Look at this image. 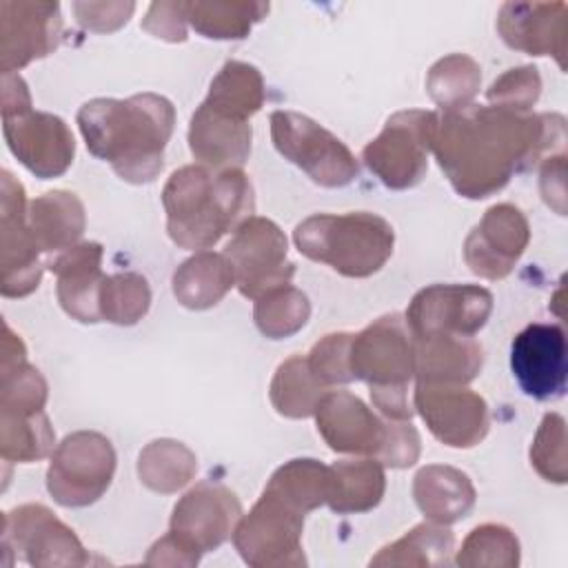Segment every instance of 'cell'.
Here are the masks:
<instances>
[{
    "label": "cell",
    "instance_id": "cell-13",
    "mask_svg": "<svg viewBox=\"0 0 568 568\" xmlns=\"http://www.w3.org/2000/svg\"><path fill=\"white\" fill-rule=\"evenodd\" d=\"M2 546L31 566L89 564V555L73 530L40 504H24L4 515Z\"/></svg>",
    "mask_w": 568,
    "mask_h": 568
},
{
    "label": "cell",
    "instance_id": "cell-34",
    "mask_svg": "<svg viewBox=\"0 0 568 568\" xmlns=\"http://www.w3.org/2000/svg\"><path fill=\"white\" fill-rule=\"evenodd\" d=\"M479 71L481 69L473 58L464 53H453L433 64L426 78V89L444 111H455L468 106L475 98L481 82Z\"/></svg>",
    "mask_w": 568,
    "mask_h": 568
},
{
    "label": "cell",
    "instance_id": "cell-38",
    "mask_svg": "<svg viewBox=\"0 0 568 568\" xmlns=\"http://www.w3.org/2000/svg\"><path fill=\"white\" fill-rule=\"evenodd\" d=\"M459 566H517L519 541L506 528L497 524L477 526L457 555Z\"/></svg>",
    "mask_w": 568,
    "mask_h": 568
},
{
    "label": "cell",
    "instance_id": "cell-43",
    "mask_svg": "<svg viewBox=\"0 0 568 568\" xmlns=\"http://www.w3.org/2000/svg\"><path fill=\"white\" fill-rule=\"evenodd\" d=\"M142 24L155 38H162V40H169V42L186 40V20H184V11H182V2H155V4H151Z\"/></svg>",
    "mask_w": 568,
    "mask_h": 568
},
{
    "label": "cell",
    "instance_id": "cell-36",
    "mask_svg": "<svg viewBox=\"0 0 568 568\" xmlns=\"http://www.w3.org/2000/svg\"><path fill=\"white\" fill-rule=\"evenodd\" d=\"M151 304V288L138 273L104 275L100 284V315L113 324H135L142 320Z\"/></svg>",
    "mask_w": 568,
    "mask_h": 568
},
{
    "label": "cell",
    "instance_id": "cell-31",
    "mask_svg": "<svg viewBox=\"0 0 568 568\" xmlns=\"http://www.w3.org/2000/svg\"><path fill=\"white\" fill-rule=\"evenodd\" d=\"M184 20L204 38H244L268 13L264 2H182Z\"/></svg>",
    "mask_w": 568,
    "mask_h": 568
},
{
    "label": "cell",
    "instance_id": "cell-9",
    "mask_svg": "<svg viewBox=\"0 0 568 568\" xmlns=\"http://www.w3.org/2000/svg\"><path fill=\"white\" fill-rule=\"evenodd\" d=\"M437 129L433 111H399L388 118L382 133L364 146L366 166L388 189L415 186L428 169V151Z\"/></svg>",
    "mask_w": 568,
    "mask_h": 568
},
{
    "label": "cell",
    "instance_id": "cell-39",
    "mask_svg": "<svg viewBox=\"0 0 568 568\" xmlns=\"http://www.w3.org/2000/svg\"><path fill=\"white\" fill-rule=\"evenodd\" d=\"M566 422L557 413L544 415L535 442L530 446V464L535 470L555 484L566 481Z\"/></svg>",
    "mask_w": 568,
    "mask_h": 568
},
{
    "label": "cell",
    "instance_id": "cell-29",
    "mask_svg": "<svg viewBox=\"0 0 568 568\" xmlns=\"http://www.w3.org/2000/svg\"><path fill=\"white\" fill-rule=\"evenodd\" d=\"M262 102L264 82L260 71L253 64L237 60H231L220 69L204 100L206 106L240 120H248L253 113H257Z\"/></svg>",
    "mask_w": 568,
    "mask_h": 568
},
{
    "label": "cell",
    "instance_id": "cell-17",
    "mask_svg": "<svg viewBox=\"0 0 568 568\" xmlns=\"http://www.w3.org/2000/svg\"><path fill=\"white\" fill-rule=\"evenodd\" d=\"M24 189L9 171H2V295L24 297L42 277L40 248L24 213Z\"/></svg>",
    "mask_w": 568,
    "mask_h": 568
},
{
    "label": "cell",
    "instance_id": "cell-6",
    "mask_svg": "<svg viewBox=\"0 0 568 568\" xmlns=\"http://www.w3.org/2000/svg\"><path fill=\"white\" fill-rule=\"evenodd\" d=\"M2 131L11 153L38 178L62 175L75 153V142L58 115L33 111L20 75L2 78Z\"/></svg>",
    "mask_w": 568,
    "mask_h": 568
},
{
    "label": "cell",
    "instance_id": "cell-21",
    "mask_svg": "<svg viewBox=\"0 0 568 568\" xmlns=\"http://www.w3.org/2000/svg\"><path fill=\"white\" fill-rule=\"evenodd\" d=\"M497 29L504 42L530 55H555L564 69L566 4L564 2H506Z\"/></svg>",
    "mask_w": 568,
    "mask_h": 568
},
{
    "label": "cell",
    "instance_id": "cell-41",
    "mask_svg": "<svg viewBox=\"0 0 568 568\" xmlns=\"http://www.w3.org/2000/svg\"><path fill=\"white\" fill-rule=\"evenodd\" d=\"M541 89V78L535 67H519L504 73L488 89V100L493 106H501L517 113H528V109L537 102Z\"/></svg>",
    "mask_w": 568,
    "mask_h": 568
},
{
    "label": "cell",
    "instance_id": "cell-33",
    "mask_svg": "<svg viewBox=\"0 0 568 568\" xmlns=\"http://www.w3.org/2000/svg\"><path fill=\"white\" fill-rule=\"evenodd\" d=\"M455 546V535L442 524H422L395 544L382 548L371 566H446Z\"/></svg>",
    "mask_w": 568,
    "mask_h": 568
},
{
    "label": "cell",
    "instance_id": "cell-10",
    "mask_svg": "<svg viewBox=\"0 0 568 568\" xmlns=\"http://www.w3.org/2000/svg\"><path fill=\"white\" fill-rule=\"evenodd\" d=\"M113 473L115 450L111 442L100 433L78 430L55 448L47 470V488L58 504L80 508L106 493Z\"/></svg>",
    "mask_w": 568,
    "mask_h": 568
},
{
    "label": "cell",
    "instance_id": "cell-30",
    "mask_svg": "<svg viewBox=\"0 0 568 568\" xmlns=\"http://www.w3.org/2000/svg\"><path fill=\"white\" fill-rule=\"evenodd\" d=\"M328 388L311 373L306 357L293 355L282 362L271 382V402L284 417H308L315 415L317 404Z\"/></svg>",
    "mask_w": 568,
    "mask_h": 568
},
{
    "label": "cell",
    "instance_id": "cell-42",
    "mask_svg": "<svg viewBox=\"0 0 568 568\" xmlns=\"http://www.w3.org/2000/svg\"><path fill=\"white\" fill-rule=\"evenodd\" d=\"M419 457V435L410 422H390V433L386 446L379 455V464L390 468H406L413 466Z\"/></svg>",
    "mask_w": 568,
    "mask_h": 568
},
{
    "label": "cell",
    "instance_id": "cell-8",
    "mask_svg": "<svg viewBox=\"0 0 568 568\" xmlns=\"http://www.w3.org/2000/svg\"><path fill=\"white\" fill-rule=\"evenodd\" d=\"M271 138L275 149L320 186H346L359 173L348 146L308 115L273 111Z\"/></svg>",
    "mask_w": 568,
    "mask_h": 568
},
{
    "label": "cell",
    "instance_id": "cell-28",
    "mask_svg": "<svg viewBox=\"0 0 568 568\" xmlns=\"http://www.w3.org/2000/svg\"><path fill=\"white\" fill-rule=\"evenodd\" d=\"M384 468L377 459H344L331 466L328 506L335 513H366L382 501Z\"/></svg>",
    "mask_w": 568,
    "mask_h": 568
},
{
    "label": "cell",
    "instance_id": "cell-37",
    "mask_svg": "<svg viewBox=\"0 0 568 568\" xmlns=\"http://www.w3.org/2000/svg\"><path fill=\"white\" fill-rule=\"evenodd\" d=\"M2 457L22 464L42 459L53 448V430L44 413L29 417L2 415Z\"/></svg>",
    "mask_w": 568,
    "mask_h": 568
},
{
    "label": "cell",
    "instance_id": "cell-11",
    "mask_svg": "<svg viewBox=\"0 0 568 568\" xmlns=\"http://www.w3.org/2000/svg\"><path fill=\"white\" fill-rule=\"evenodd\" d=\"M286 237L280 226L266 217H248L233 231L224 248L235 284L248 300H257L268 291L288 284L295 264L286 257Z\"/></svg>",
    "mask_w": 568,
    "mask_h": 568
},
{
    "label": "cell",
    "instance_id": "cell-24",
    "mask_svg": "<svg viewBox=\"0 0 568 568\" xmlns=\"http://www.w3.org/2000/svg\"><path fill=\"white\" fill-rule=\"evenodd\" d=\"M415 377L424 384H468L481 371L484 353L473 337L435 335L413 339Z\"/></svg>",
    "mask_w": 568,
    "mask_h": 568
},
{
    "label": "cell",
    "instance_id": "cell-26",
    "mask_svg": "<svg viewBox=\"0 0 568 568\" xmlns=\"http://www.w3.org/2000/svg\"><path fill=\"white\" fill-rule=\"evenodd\" d=\"M84 206L69 191H49L29 206V226L42 253H58L75 246L84 233Z\"/></svg>",
    "mask_w": 568,
    "mask_h": 568
},
{
    "label": "cell",
    "instance_id": "cell-25",
    "mask_svg": "<svg viewBox=\"0 0 568 568\" xmlns=\"http://www.w3.org/2000/svg\"><path fill=\"white\" fill-rule=\"evenodd\" d=\"M413 495L433 524H453L475 504V488L466 473L450 466H426L415 475Z\"/></svg>",
    "mask_w": 568,
    "mask_h": 568
},
{
    "label": "cell",
    "instance_id": "cell-12",
    "mask_svg": "<svg viewBox=\"0 0 568 568\" xmlns=\"http://www.w3.org/2000/svg\"><path fill=\"white\" fill-rule=\"evenodd\" d=\"M493 311V295L473 284H433L422 288L408 311L406 326L413 339L435 335L473 337Z\"/></svg>",
    "mask_w": 568,
    "mask_h": 568
},
{
    "label": "cell",
    "instance_id": "cell-15",
    "mask_svg": "<svg viewBox=\"0 0 568 568\" xmlns=\"http://www.w3.org/2000/svg\"><path fill=\"white\" fill-rule=\"evenodd\" d=\"M413 402L428 430L446 446L470 448L488 433V406L464 384L417 382Z\"/></svg>",
    "mask_w": 568,
    "mask_h": 568
},
{
    "label": "cell",
    "instance_id": "cell-23",
    "mask_svg": "<svg viewBox=\"0 0 568 568\" xmlns=\"http://www.w3.org/2000/svg\"><path fill=\"white\" fill-rule=\"evenodd\" d=\"M251 135L248 120L220 113L202 102L191 118L189 146L206 169H240L251 153Z\"/></svg>",
    "mask_w": 568,
    "mask_h": 568
},
{
    "label": "cell",
    "instance_id": "cell-4",
    "mask_svg": "<svg viewBox=\"0 0 568 568\" xmlns=\"http://www.w3.org/2000/svg\"><path fill=\"white\" fill-rule=\"evenodd\" d=\"M293 242L302 255L344 277H371L393 255V226L375 213H315L300 222Z\"/></svg>",
    "mask_w": 568,
    "mask_h": 568
},
{
    "label": "cell",
    "instance_id": "cell-5",
    "mask_svg": "<svg viewBox=\"0 0 568 568\" xmlns=\"http://www.w3.org/2000/svg\"><path fill=\"white\" fill-rule=\"evenodd\" d=\"M348 364L353 379L371 386L373 404L388 419H410L413 408L406 388L415 375V348L402 315H384L353 335Z\"/></svg>",
    "mask_w": 568,
    "mask_h": 568
},
{
    "label": "cell",
    "instance_id": "cell-2",
    "mask_svg": "<svg viewBox=\"0 0 568 568\" xmlns=\"http://www.w3.org/2000/svg\"><path fill=\"white\" fill-rule=\"evenodd\" d=\"M173 124L175 109L158 93H138L126 100L95 98L78 111L87 149L133 184L158 178Z\"/></svg>",
    "mask_w": 568,
    "mask_h": 568
},
{
    "label": "cell",
    "instance_id": "cell-18",
    "mask_svg": "<svg viewBox=\"0 0 568 568\" xmlns=\"http://www.w3.org/2000/svg\"><path fill=\"white\" fill-rule=\"evenodd\" d=\"M530 240L528 220L513 204H497L486 211L464 244V257L473 273L499 280L506 277Z\"/></svg>",
    "mask_w": 568,
    "mask_h": 568
},
{
    "label": "cell",
    "instance_id": "cell-3",
    "mask_svg": "<svg viewBox=\"0 0 568 568\" xmlns=\"http://www.w3.org/2000/svg\"><path fill=\"white\" fill-rule=\"evenodd\" d=\"M162 204L169 237L191 251L211 248L255 211L253 186L242 169L211 171L202 164L173 171L164 184Z\"/></svg>",
    "mask_w": 568,
    "mask_h": 568
},
{
    "label": "cell",
    "instance_id": "cell-32",
    "mask_svg": "<svg viewBox=\"0 0 568 568\" xmlns=\"http://www.w3.org/2000/svg\"><path fill=\"white\" fill-rule=\"evenodd\" d=\"M197 470L195 455L173 439L151 442L138 459V475L155 493H175L191 481Z\"/></svg>",
    "mask_w": 568,
    "mask_h": 568
},
{
    "label": "cell",
    "instance_id": "cell-27",
    "mask_svg": "<svg viewBox=\"0 0 568 568\" xmlns=\"http://www.w3.org/2000/svg\"><path fill=\"white\" fill-rule=\"evenodd\" d=\"M233 284L235 275L224 253L200 251L173 273V295L193 311L215 306Z\"/></svg>",
    "mask_w": 568,
    "mask_h": 568
},
{
    "label": "cell",
    "instance_id": "cell-14",
    "mask_svg": "<svg viewBox=\"0 0 568 568\" xmlns=\"http://www.w3.org/2000/svg\"><path fill=\"white\" fill-rule=\"evenodd\" d=\"M242 515L237 497L215 484H197L173 508L169 535L195 559L222 546Z\"/></svg>",
    "mask_w": 568,
    "mask_h": 568
},
{
    "label": "cell",
    "instance_id": "cell-40",
    "mask_svg": "<svg viewBox=\"0 0 568 568\" xmlns=\"http://www.w3.org/2000/svg\"><path fill=\"white\" fill-rule=\"evenodd\" d=\"M353 335L348 333H331L322 342L313 346L306 362L311 373L328 388L333 384H348L353 382L348 351H351Z\"/></svg>",
    "mask_w": 568,
    "mask_h": 568
},
{
    "label": "cell",
    "instance_id": "cell-19",
    "mask_svg": "<svg viewBox=\"0 0 568 568\" xmlns=\"http://www.w3.org/2000/svg\"><path fill=\"white\" fill-rule=\"evenodd\" d=\"M2 73L49 55L62 36L60 7L53 2H0Z\"/></svg>",
    "mask_w": 568,
    "mask_h": 568
},
{
    "label": "cell",
    "instance_id": "cell-22",
    "mask_svg": "<svg viewBox=\"0 0 568 568\" xmlns=\"http://www.w3.org/2000/svg\"><path fill=\"white\" fill-rule=\"evenodd\" d=\"M102 244L82 242L62 251L49 268L58 277L60 306L78 322L95 324L100 315V284L104 280L100 271Z\"/></svg>",
    "mask_w": 568,
    "mask_h": 568
},
{
    "label": "cell",
    "instance_id": "cell-35",
    "mask_svg": "<svg viewBox=\"0 0 568 568\" xmlns=\"http://www.w3.org/2000/svg\"><path fill=\"white\" fill-rule=\"evenodd\" d=\"M311 315L308 297L291 284L277 286L255 300L253 317L262 335L268 339H284L297 333Z\"/></svg>",
    "mask_w": 568,
    "mask_h": 568
},
{
    "label": "cell",
    "instance_id": "cell-1",
    "mask_svg": "<svg viewBox=\"0 0 568 568\" xmlns=\"http://www.w3.org/2000/svg\"><path fill=\"white\" fill-rule=\"evenodd\" d=\"M566 142L557 113H517L468 104L437 115L433 153L453 189L470 200L504 189L515 171L530 169Z\"/></svg>",
    "mask_w": 568,
    "mask_h": 568
},
{
    "label": "cell",
    "instance_id": "cell-16",
    "mask_svg": "<svg viewBox=\"0 0 568 568\" xmlns=\"http://www.w3.org/2000/svg\"><path fill=\"white\" fill-rule=\"evenodd\" d=\"M510 371L528 397L559 399L566 393V335L559 324L532 322L510 346Z\"/></svg>",
    "mask_w": 568,
    "mask_h": 568
},
{
    "label": "cell",
    "instance_id": "cell-7",
    "mask_svg": "<svg viewBox=\"0 0 568 568\" xmlns=\"http://www.w3.org/2000/svg\"><path fill=\"white\" fill-rule=\"evenodd\" d=\"M308 508L268 479L262 497L235 528L233 541L242 559L257 568L304 566L302 528Z\"/></svg>",
    "mask_w": 568,
    "mask_h": 568
},
{
    "label": "cell",
    "instance_id": "cell-20",
    "mask_svg": "<svg viewBox=\"0 0 568 568\" xmlns=\"http://www.w3.org/2000/svg\"><path fill=\"white\" fill-rule=\"evenodd\" d=\"M317 430L335 453L371 455L379 462L390 422H382L359 397L337 390L326 393L315 410Z\"/></svg>",
    "mask_w": 568,
    "mask_h": 568
}]
</instances>
